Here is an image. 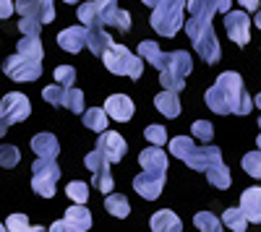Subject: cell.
I'll list each match as a JSON object with an SVG mask.
<instances>
[{
    "instance_id": "1",
    "label": "cell",
    "mask_w": 261,
    "mask_h": 232,
    "mask_svg": "<svg viewBox=\"0 0 261 232\" xmlns=\"http://www.w3.org/2000/svg\"><path fill=\"white\" fill-rule=\"evenodd\" d=\"M139 55L144 63H151L160 71V83L170 92H183L186 86V76L193 68V60L186 50H175V52H162L157 42L151 39H141L139 42Z\"/></svg>"
},
{
    "instance_id": "2",
    "label": "cell",
    "mask_w": 261,
    "mask_h": 232,
    "mask_svg": "<svg viewBox=\"0 0 261 232\" xmlns=\"http://www.w3.org/2000/svg\"><path fill=\"white\" fill-rule=\"evenodd\" d=\"M206 107L217 115H248L253 110V99L248 97L241 73L225 71L217 76V83L206 92Z\"/></svg>"
},
{
    "instance_id": "3",
    "label": "cell",
    "mask_w": 261,
    "mask_h": 232,
    "mask_svg": "<svg viewBox=\"0 0 261 232\" xmlns=\"http://www.w3.org/2000/svg\"><path fill=\"white\" fill-rule=\"evenodd\" d=\"M170 152L172 157L183 159L191 170H199V172H206L212 164L222 162V152L217 146H196L193 138L188 136H175L170 141Z\"/></svg>"
},
{
    "instance_id": "4",
    "label": "cell",
    "mask_w": 261,
    "mask_h": 232,
    "mask_svg": "<svg viewBox=\"0 0 261 232\" xmlns=\"http://www.w3.org/2000/svg\"><path fill=\"white\" fill-rule=\"evenodd\" d=\"M186 34L191 37L193 50L204 57V63H209V66H212V63L220 60L222 50H220V42H217V34H214L212 21H206V18H193V16H191V21H186Z\"/></svg>"
},
{
    "instance_id": "5",
    "label": "cell",
    "mask_w": 261,
    "mask_h": 232,
    "mask_svg": "<svg viewBox=\"0 0 261 232\" xmlns=\"http://www.w3.org/2000/svg\"><path fill=\"white\" fill-rule=\"evenodd\" d=\"M183 8L186 0H157L151 11V29L162 37H175L183 29Z\"/></svg>"
},
{
    "instance_id": "6",
    "label": "cell",
    "mask_w": 261,
    "mask_h": 232,
    "mask_svg": "<svg viewBox=\"0 0 261 232\" xmlns=\"http://www.w3.org/2000/svg\"><path fill=\"white\" fill-rule=\"evenodd\" d=\"M102 60H105L107 71L115 73V76H128V78L139 81L141 73H144V60H141V55H134L128 47L115 45V42L105 50Z\"/></svg>"
},
{
    "instance_id": "7",
    "label": "cell",
    "mask_w": 261,
    "mask_h": 232,
    "mask_svg": "<svg viewBox=\"0 0 261 232\" xmlns=\"http://www.w3.org/2000/svg\"><path fill=\"white\" fill-rule=\"evenodd\" d=\"M32 188L34 193H39L42 198H53L55 196V185H58V178H60V170L55 159H47V157H37V162L32 164Z\"/></svg>"
},
{
    "instance_id": "8",
    "label": "cell",
    "mask_w": 261,
    "mask_h": 232,
    "mask_svg": "<svg viewBox=\"0 0 261 232\" xmlns=\"http://www.w3.org/2000/svg\"><path fill=\"white\" fill-rule=\"evenodd\" d=\"M3 71L13 81H37L42 76V63L37 57H27V55L16 52L3 63Z\"/></svg>"
},
{
    "instance_id": "9",
    "label": "cell",
    "mask_w": 261,
    "mask_h": 232,
    "mask_svg": "<svg viewBox=\"0 0 261 232\" xmlns=\"http://www.w3.org/2000/svg\"><path fill=\"white\" fill-rule=\"evenodd\" d=\"M84 164H86V170L92 172L94 178V188H99L102 193H110L113 191V172H110V162H107V157L94 149L84 157Z\"/></svg>"
},
{
    "instance_id": "10",
    "label": "cell",
    "mask_w": 261,
    "mask_h": 232,
    "mask_svg": "<svg viewBox=\"0 0 261 232\" xmlns=\"http://www.w3.org/2000/svg\"><path fill=\"white\" fill-rule=\"evenodd\" d=\"M225 16V32L238 47H246L251 42V18L248 11H227Z\"/></svg>"
},
{
    "instance_id": "11",
    "label": "cell",
    "mask_w": 261,
    "mask_h": 232,
    "mask_svg": "<svg viewBox=\"0 0 261 232\" xmlns=\"http://www.w3.org/2000/svg\"><path fill=\"white\" fill-rule=\"evenodd\" d=\"M89 227H92V214H89V209H86L84 204H76V206H71L68 212H65V217L58 219L50 229H55V232H65V229L86 232Z\"/></svg>"
},
{
    "instance_id": "12",
    "label": "cell",
    "mask_w": 261,
    "mask_h": 232,
    "mask_svg": "<svg viewBox=\"0 0 261 232\" xmlns=\"http://www.w3.org/2000/svg\"><path fill=\"white\" fill-rule=\"evenodd\" d=\"M0 107H3V112H6V118H8L11 125L13 123H24L32 115V104H29L27 94H21V92L6 94L3 99H0Z\"/></svg>"
},
{
    "instance_id": "13",
    "label": "cell",
    "mask_w": 261,
    "mask_h": 232,
    "mask_svg": "<svg viewBox=\"0 0 261 232\" xmlns=\"http://www.w3.org/2000/svg\"><path fill=\"white\" fill-rule=\"evenodd\" d=\"M97 3V11L102 16V24L105 26H115L120 32H128L130 29V16L128 11H120L115 0H94Z\"/></svg>"
},
{
    "instance_id": "14",
    "label": "cell",
    "mask_w": 261,
    "mask_h": 232,
    "mask_svg": "<svg viewBox=\"0 0 261 232\" xmlns=\"http://www.w3.org/2000/svg\"><path fill=\"white\" fill-rule=\"evenodd\" d=\"M165 188V172H154V170H144L136 180H134V191L139 196H144L146 201H154L160 198Z\"/></svg>"
},
{
    "instance_id": "15",
    "label": "cell",
    "mask_w": 261,
    "mask_h": 232,
    "mask_svg": "<svg viewBox=\"0 0 261 232\" xmlns=\"http://www.w3.org/2000/svg\"><path fill=\"white\" fill-rule=\"evenodd\" d=\"M21 16H29V18H37L42 24H50L55 18V8H53V0H16L13 6Z\"/></svg>"
},
{
    "instance_id": "16",
    "label": "cell",
    "mask_w": 261,
    "mask_h": 232,
    "mask_svg": "<svg viewBox=\"0 0 261 232\" xmlns=\"http://www.w3.org/2000/svg\"><path fill=\"white\" fill-rule=\"evenodd\" d=\"M97 149L107 157V162H120L123 157H125V152H128V146H125V141L120 138V133H115V131H102L99 133V141H97Z\"/></svg>"
},
{
    "instance_id": "17",
    "label": "cell",
    "mask_w": 261,
    "mask_h": 232,
    "mask_svg": "<svg viewBox=\"0 0 261 232\" xmlns=\"http://www.w3.org/2000/svg\"><path fill=\"white\" fill-rule=\"evenodd\" d=\"M232 6V0H188L186 8L193 18H206L212 21V16L217 13H227Z\"/></svg>"
},
{
    "instance_id": "18",
    "label": "cell",
    "mask_w": 261,
    "mask_h": 232,
    "mask_svg": "<svg viewBox=\"0 0 261 232\" xmlns=\"http://www.w3.org/2000/svg\"><path fill=\"white\" fill-rule=\"evenodd\" d=\"M105 112H107V118H113L118 123H128L130 118H134V102H130V97H125V94H113L105 102Z\"/></svg>"
},
{
    "instance_id": "19",
    "label": "cell",
    "mask_w": 261,
    "mask_h": 232,
    "mask_svg": "<svg viewBox=\"0 0 261 232\" xmlns=\"http://www.w3.org/2000/svg\"><path fill=\"white\" fill-rule=\"evenodd\" d=\"M58 45L65 52H73L79 55L81 47H86V26H68L58 34Z\"/></svg>"
},
{
    "instance_id": "20",
    "label": "cell",
    "mask_w": 261,
    "mask_h": 232,
    "mask_svg": "<svg viewBox=\"0 0 261 232\" xmlns=\"http://www.w3.org/2000/svg\"><path fill=\"white\" fill-rule=\"evenodd\" d=\"M241 209H243V214L248 222L258 224L261 222V188L258 185H251L243 191L241 196Z\"/></svg>"
},
{
    "instance_id": "21",
    "label": "cell",
    "mask_w": 261,
    "mask_h": 232,
    "mask_svg": "<svg viewBox=\"0 0 261 232\" xmlns=\"http://www.w3.org/2000/svg\"><path fill=\"white\" fill-rule=\"evenodd\" d=\"M139 164L144 170H154V172H167V157L162 152V146L151 143L139 154Z\"/></svg>"
},
{
    "instance_id": "22",
    "label": "cell",
    "mask_w": 261,
    "mask_h": 232,
    "mask_svg": "<svg viewBox=\"0 0 261 232\" xmlns=\"http://www.w3.org/2000/svg\"><path fill=\"white\" fill-rule=\"evenodd\" d=\"M149 224H151V229H154V232H178V229H183L180 217L175 212H170V209H162V212L151 214V222Z\"/></svg>"
},
{
    "instance_id": "23",
    "label": "cell",
    "mask_w": 261,
    "mask_h": 232,
    "mask_svg": "<svg viewBox=\"0 0 261 232\" xmlns=\"http://www.w3.org/2000/svg\"><path fill=\"white\" fill-rule=\"evenodd\" d=\"M113 45V37L105 32V26H92V29H86V47H89L97 57L105 55V50Z\"/></svg>"
},
{
    "instance_id": "24",
    "label": "cell",
    "mask_w": 261,
    "mask_h": 232,
    "mask_svg": "<svg viewBox=\"0 0 261 232\" xmlns=\"http://www.w3.org/2000/svg\"><path fill=\"white\" fill-rule=\"evenodd\" d=\"M32 149H34V154H37V157L55 159L60 146H58V138H55L53 133H37V136L32 138Z\"/></svg>"
},
{
    "instance_id": "25",
    "label": "cell",
    "mask_w": 261,
    "mask_h": 232,
    "mask_svg": "<svg viewBox=\"0 0 261 232\" xmlns=\"http://www.w3.org/2000/svg\"><path fill=\"white\" fill-rule=\"evenodd\" d=\"M154 104H157V110H160L165 118H178V115H180L178 92H170V89H165L162 94H157V97H154Z\"/></svg>"
},
{
    "instance_id": "26",
    "label": "cell",
    "mask_w": 261,
    "mask_h": 232,
    "mask_svg": "<svg viewBox=\"0 0 261 232\" xmlns=\"http://www.w3.org/2000/svg\"><path fill=\"white\" fill-rule=\"evenodd\" d=\"M206 180L214 185V188H230V183H232V178H230V170H227V164H222V162H217V164H212L209 170H206Z\"/></svg>"
},
{
    "instance_id": "27",
    "label": "cell",
    "mask_w": 261,
    "mask_h": 232,
    "mask_svg": "<svg viewBox=\"0 0 261 232\" xmlns=\"http://www.w3.org/2000/svg\"><path fill=\"white\" fill-rule=\"evenodd\" d=\"M105 209H107L113 217H120V219H125V217L130 214V204H128V198L120 196V193H110V196H107V198H105Z\"/></svg>"
},
{
    "instance_id": "28",
    "label": "cell",
    "mask_w": 261,
    "mask_h": 232,
    "mask_svg": "<svg viewBox=\"0 0 261 232\" xmlns=\"http://www.w3.org/2000/svg\"><path fill=\"white\" fill-rule=\"evenodd\" d=\"M79 21H81L86 29L105 26V24H102V16H99V11H97V3H81V6H79Z\"/></svg>"
},
{
    "instance_id": "29",
    "label": "cell",
    "mask_w": 261,
    "mask_h": 232,
    "mask_svg": "<svg viewBox=\"0 0 261 232\" xmlns=\"http://www.w3.org/2000/svg\"><path fill=\"white\" fill-rule=\"evenodd\" d=\"M81 115H84V125H86V128H92V131H97V133H102V131L107 128V112H105V110L92 107V110H84Z\"/></svg>"
},
{
    "instance_id": "30",
    "label": "cell",
    "mask_w": 261,
    "mask_h": 232,
    "mask_svg": "<svg viewBox=\"0 0 261 232\" xmlns=\"http://www.w3.org/2000/svg\"><path fill=\"white\" fill-rule=\"evenodd\" d=\"M18 52L27 55V57H37V60L45 57V50H42L39 37H27V34H24V39L18 42Z\"/></svg>"
},
{
    "instance_id": "31",
    "label": "cell",
    "mask_w": 261,
    "mask_h": 232,
    "mask_svg": "<svg viewBox=\"0 0 261 232\" xmlns=\"http://www.w3.org/2000/svg\"><path fill=\"white\" fill-rule=\"evenodd\" d=\"M63 107H68L71 112L81 115V112H84V92L68 86V89H65V102H63Z\"/></svg>"
},
{
    "instance_id": "32",
    "label": "cell",
    "mask_w": 261,
    "mask_h": 232,
    "mask_svg": "<svg viewBox=\"0 0 261 232\" xmlns=\"http://www.w3.org/2000/svg\"><path fill=\"white\" fill-rule=\"evenodd\" d=\"M222 219H225V224H227L230 229H235V232H243L246 224H248V219H246V214H243V209H227Z\"/></svg>"
},
{
    "instance_id": "33",
    "label": "cell",
    "mask_w": 261,
    "mask_h": 232,
    "mask_svg": "<svg viewBox=\"0 0 261 232\" xmlns=\"http://www.w3.org/2000/svg\"><path fill=\"white\" fill-rule=\"evenodd\" d=\"M193 224L199 227V229H206V232H217V229L222 227V222L217 219L212 212H199V214L193 217Z\"/></svg>"
},
{
    "instance_id": "34",
    "label": "cell",
    "mask_w": 261,
    "mask_h": 232,
    "mask_svg": "<svg viewBox=\"0 0 261 232\" xmlns=\"http://www.w3.org/2000/svg\"><path fill=\"white\" fill-rule=\"evenodd\" d=\"M243 170L251 175V178H258L261 180V149L258 152H248L243 157Z\"/></svg>"
},
{
    "instance_id": "35",
    "label": "cell",
    "mask_w": 261,
    "mask_h": 232,
    "mask_svg": "<svg viewBox=\"0 0 261 232\" xmlns=\"http://www.w3.org/2000/svg\"><path fill=\"white\" fill-rule=\"evenodd\" d=\"M65 193H68V198L76 201V204H86V198H89V185L81 183V180H73L68 188H65Z\"/></svg>"
},
{
    "instance_id": "36",
    "label": "cell",
    "mask_w": 261,
    "mask_h": 232,
    "mask_svg": "<svg viewBox=\"0 0 261 232\" xmlns=\"http://www.w3.org/2000/svg\"><path fill=\"white\" fill-rule=\"evenodd\" d=\"M21 162V152L16 149L13 143L0 146V167H16Z\"/></svg>"
},
{
    "instance_id": "37",
    "label": "cell",
    "mask_w": 261,
    "mask_h": 232,
    "mask_svg": "<svg viewBox=\"0 0 261 232\" xmlns=\"http://www.w3.org/2000/svg\"><path fill=\"white\" fill-rule=\"evenodd\" d=\"M42 97H45L50 104H55V107H63V102H65V86H60V83L45 86V89H42Z\"/></svg>"
},
{
    "instance_id": "38",
    "label": "cell",
    "mask_w": 261,
    "mask_h": 232,
    "mask_svg": "<svg viewBox=\"0 0 261 232\" xmlns=\"http://www.w3.org/2000/svg\"><path fill=\"white\" fill-rule=\"evenodd\" d=\"M6 229H13V232H29V229H42V227H39V224L32 227L29 219H27L24 214H11L8 222H6Z\"/></svg>"
},
{
    "instance_id": "39",
    "label": "cell",
    "mask_w": 261,
    "mask_h": 232,
    "mask_svg": "<svg viewBox=\"0 0 261 232\" xmlns=\"http://www.w3.org/2000/svg\"><path fill=\"white\" fill-rule=\"evenodd\" d=\"M191 128H193V136L199 138V141H204V143H209L214 138V128H212L209 120H196Z\"/></svg>"
},
{
    "instance_id": "40",
    "label": "cell",
    "mask_w": 261,
    "mask_h": 232,
    "mask_svg": "<svg viewBox=\"0 0 261 232\" xmlns=\"http://www.w3.org/2000/svg\"><path fill=\"white\" fill-rule=\"evenodd\" d=\"M73 81H76V71L71 66H58L55 68V83H60V86H73Z\"/></svg>"
},
{
    "instance_id": "41",
    "label": "cell",
    "mask_w": 261,
    "mask_h": 232,
    "mask_svg": "<svg viewBox=\"0 0 261 232\" xmlns=\"http://www.w3.org/2000/svg\"><path fill=\"white\" fill-rule=\"evenodd\" d=\"M144 138H146L149 143H157V146H162V143L167 141V131H165V125H146Z\"/></svg>"
},
{
    "instance_id": "42",
    "label": "cell",
    "mask_w": 261,
    "mask_h": 232,
    "mask_svg": "<svg viewBox=\"0 0 261 232\" xmlns=\"http://www.w3.org/2000/svg\"><path fill=\"white\" fill-rule=\"evenodd\" d=\"M18 29L24 32L27 37H39V32H42V21H37V18H29V16H24L18 21Z\"/></svg>"
},
{
    "instance_id": "43",
    "label": "cell",
    "mask_w": 261,
    "mask_h": 232,
    "mask_svg": "<svg viewBox=\"0 0 261 232\" xmlns=\"http://www.w3.org/2000/svg\"><path fill=\"white\" fill-rule=\"evenodd\" d=\"M13 13V0H0V18H8Z\"/></svg>"
},
{
    "instance_id": "44",
    "label": "cell",
    "mask_w": 261,
    "mask_h": 232,
    "mask_svg": "<svg viewBox=\"0 0 261 232\" xmlns=\"http://www.w3.org/2000/svg\"><path fill=\"white\" fill-rule=\"evenodd\" d=\"M8 128H11V123H8V118H6L3 107H0V136H6V133H8Z\"/></svg>"
},
{
    "instance_id": "45",
    "label": "cell",
    "mask_w": 261,
    "mask_h": 232,
    "mask_svg": "<svg viewBox=\"0 0 261 232\" xmlns=\"http://www.w3.org/2000/svg\"><path fill=\"white\" fill-rule=\"evenodd\" d=\"M243 6V11H258V0H238Z\"/></svg>"
},
{
    "instance_id": "46",
    "label": "cell",
    "mask_w": 261,
    "mask_h": 232,
    "mask_svg": "<svg viewBox=\"0 0 261 232\" xmlns=\"http://www.w3.org/2000/svg\"><path fill=\"white\" fill-rule=\"evenodd\" d=\"M253 24H256V26H258V29H261V11H258V13H256V18H253Z\"/></svg>"
},
{
    "instance_id": "47",
    "label": "cell",
    "mask_w": 261,
    "mask_h": 232,
    "mask_svg": "<svg viewBox=\"0 0 261 232\" xmlns=\"http://www.w3.org/2000/svg\"><path fill=\"white\" fill-rule=\"evenodd\" d=\"M253 107H258V110H261V94H258V97L253 99Z\"/></svg>"
},
{
    "instance_id": "48",
    "label": "cell",
    "mask_w": 261,
    "mask_h": 232,
    "mask_svg": "<svg viewBox=\"0 0 261 232\" xmlns=\"http://www.w3.org/2000/svg\"><path fill=\"white\" fill-rule=\"evenodd\" d=\"M141 3H144V6H151V8H154V3H157V0H141Z\"/></svg>"
},
{
    "instance_id": "49",
    "label": "cell",
    "mask_w": 261,
    "mask_h": 232,
    "mask_svg": "<svg viewBox=\"0 0 261 232\" xmlns=\"http://www.w3.org/2000/svg\"><path fill=\"white\" fill-rule=\"evenodd\" d=\"M256 146H258V149H261V133H258V138H256Z\"/></svg>"
},
{
    "instance_id": "50",
    "label": "cell",
    "mask_w": 261,
    "mask_h": 232,
    "mask_svg": "<svg viewBox=\"0 0 261 232\" xmlns=\"http://www.w3.org/2000/svg\"><path fill=\"white\" fill-rule=\"evenodd\" d=\"M65 3H71V6H76V3H79V0H65Z\"/></svg>"
},
{
    "instance_id": "51",
    "label": "cell",
    "mask_w": 261,
    "mask_h": 232,
    "mask_svg": "<svg viewBox=\"0 0 261 232\" xmlns=\"http://www.w3.org/2000/svg\"><path fill=\"white\" fill-rule=\"evenodd\" d=\"M3 229H6V224H0V232H3Z\"/></svg>"
}]
</instances>
